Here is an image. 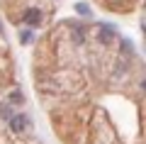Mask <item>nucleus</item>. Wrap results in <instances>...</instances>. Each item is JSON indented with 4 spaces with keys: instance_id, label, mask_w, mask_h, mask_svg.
Here are the masks:
<instances>
[{
    "instance_id": "nucleus-1",
    "label": "nucleus",
    "mask_w": 146,
    "mask_h": 144,
    "mask_svg": "<svg viewBox=\"0 0 146 144\" xmlns=\"http://www.w3.org/2000/svg\"><path fill=\"white\" fill-rule=\"evenodd\" d=\"M117 37V29L112 25H100V32H98V39L100 44H110V42Z\"/></svg>"
},
{
    "instance_id": "nucleus-2",
    "label": "nucleus",
    "mask_w": 146,
    "mask_h": 144,
    "mask_svg": "<svg viewBox=\"0 0 146 144\" xmlns=\"http://www.w3.org/2000/svg\"><path fill=\"white\" fill-rule=\"evenodd\" d=\"M39 22H42V10H36V7H29V10L25 12V25L36 27Z\"/></svg>"
},
{
    "instance_id": "nucleus-3",
    "label": "nucleus",
    "mask_w": 146,
    "mask_h": 144,
    "mask_svg": "<svg viewBox=\"0 0 146 144\" xmlns=\"http://www.w3.org/2000/svg\"><path fill=\"white\" fill-rule=\"evenodd\" d=\"M27 122H29L27 115H12V117H10V129H12V132H22Z\"/></svg>"
},
{
    "instance_id": "nucleus-4",
    "label": "nucleus",
    "mask_w": 146,
    "mask_h": 144,
    "mask_svg": "<svg viewBox=\"0 0 146 144\" xmlns=\"http://www.w3.org/2000/svg\"><path fill=\"white\" fill-rule=\"evenodd\" d=\"M32 39H34V37H32V32H29V29H25V32H20V42H22V44H29Z\"/></svg>"
},
{
    "instance_id": "nucleus-5",
    "label": "nucleus",
    "mask_w": 146,
    "mask_h": 144,
    "mask_svg": "<svg viewBox=\"0 0 146 144\" xmlns=\"http://www.w3.org/2000/svg\"><path fill=\"white\" fill-rule=\"evenodd\" d=\"M22 100H25V98H22V93H20V90L10 93V103H15V105H22Z\"/></svg>"
},
{
    "instance_id": "nucleus-6",
    "label": "nucleus",
    "mask_w": 146,
    "mask_h": 144,
    "mask_svg": "<svg viewBox=\"0 0 146 144\" xmlns=\"http://www.w3.org/2000/svg\"><path fill=\"white\" fill-rule=\"evenodd\" d=\"M76 10H78L80 15H88V17H90V7L85 5V3H76Z\"/></svg>"
},
{
    "instance_id": "nucleus-7",
    "label": "nucleus",
    "mask_w": 146,
    "mask_h": 144,
    "mask_svg": "<svg viewBox=\"0 0 146 144\" xmlns=\"http://www.w3.org/2000/svg\"><path fill=\"white\" fill-rule=\"evenodd\" d=\"M0 32H3V27H0Z\"/></svg>"
}]
</instances>
